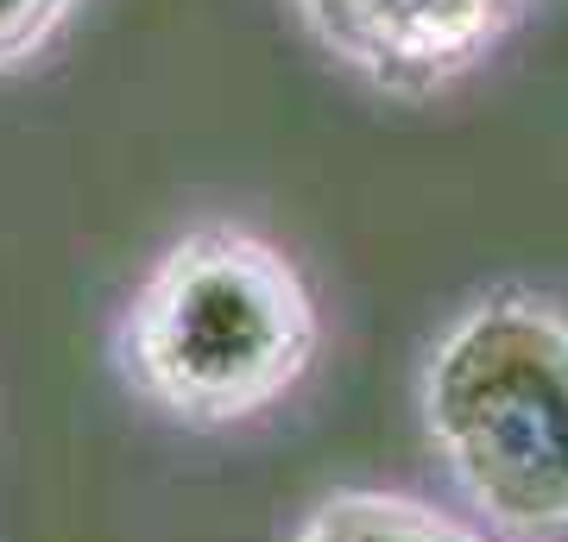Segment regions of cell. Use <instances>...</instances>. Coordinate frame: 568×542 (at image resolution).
<instances>
[{
    "mask_svg": "<svg viewBox=\"0 0 568 542\" xmlns=\"http://www.w3.org/2000/svg\"><path fill=\"white\" fill-rule=\"evenodd\" d=\"M323 321L278 246L241 227H196L126 303V385L190 429H234L297 391Z\"/></svg>",
    "mask_w": 568,
    "mask_h": 542,
    "instance_id": "6da1fadb",
    "label": "cell"
},
{
    "mask_svg": "<svg viewBox=\"0 0 568 542\" xmlns=\"http://www.w3.org/2000/svg\"><path fill=\"white\" fill-rule=\"evenodd\" d=\"M424 429L467 499L506 530H568V316L480 297L424 366Z\"/></svg>",
    "mask_w": 568,
    "mask_h": 542,
    "instance_id": "7a4b0ae2",
    "label": "cell"
},
{
    "mask_svg": "<svg viewBox=\"0 0 568 542\" xmlns=\"http://www.w3.org/2000/svg\"><path fill=\"white\" fill-rule=\"evenodd\" d=\"M316 39L386 95H436L487 58L518 0H304Z\"/></svg>",
    "mask_w": 568,
    "mask_h": 542,
    "instance_id": "3957f363",
    "label": "cell"
},
{
    "mask_svg": "<svg viewBox=\"0 0 568 542\" xmlns=\"http://www.w3.org/2000/svg\"><path fill=\"white\" fill-rule=\"evenodd\" d=\"M291 542H480L455 518L398 492H335L297 523Z\"/></svg>",
    "mask_w": 568,
    "mask_h": 542,
    "instance_id": "277c9868",
    "label": "cell"
},
{
    "mask_svg": "<svg viewBox=\"0 0 568 542\" xmlns=\"http://www.w3.org/2000/svg\"><path fill=\"white\" fill-rule=\"evenodd\" d=\"M63 0H0V70L32 58L44 44V32L58 25Z\"/></svg>",
    "mask_w": 568,
    "mask_h": 542,
    "instance_id": "5b68a950",
    "label": "cell"
}]
</instances>
